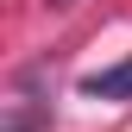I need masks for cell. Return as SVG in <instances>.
<instances>
[{
	"instance_id": "6da1fadb",
	"label": "cell",
	"mask_w": 132,
	"mask_h": 132,
	"mask_svg": "<svg viewBox=\"0 0 132 132\" xmlns=\"http://www.w3.org/2000/svg\"><path fill=\"white\" fill-rule=\"evenodd\" d=\"M31 82H38V69H31L19 88H13V101H6V132H38L44 120H51V107L31 94Z\"/></svg>"
},
{
	"instance_id": "7a4b0ae2",
	"label": "cell",
	"mask_w": 132,
	"mask_h": 132,
	"mask_svg": "<svg viewBox=\"0 0 132 132\" xmlns=\"http://www.w3.org/2000/svg\"><path fill=\"white\" fill-rule=\"evenodd\" d=\"M82 94H94V101H132V57H126V63H113V69L82 76Z\"/></svg>"
},
{
	"instance_id": "3957f363",
	"label": "cell",
	"mask_w": 132,
	"mask_h": 132,
	"mask_svg": "<svg viewBox=\"0 0 132 132\" xmlns=\"http://www.w3.org/2000/svg\"><path fill=\"white\" fill-rule=\"evenodd\" d=\"M57 6H69V0H57Z\"/></svg>"
}]
</instances>
